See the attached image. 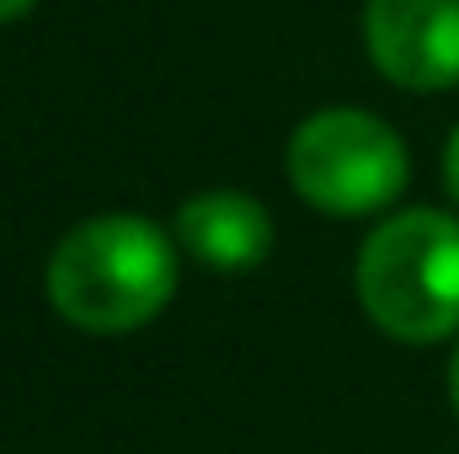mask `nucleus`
<instances>
[{
    "label": "nucleus",
    "mask_w": 459,
    "mask_h": 454,
    "mask_svg": "<svg viewBox=\"0 0 459 454\" xmlns=\"http://www.w3.org/2000/svg\"><path fill=\"white\" fill-rule=\"evenodd\" d=\"M177 251L139 214H102L70 230L48 257V305L81 332H134L166 310Z\"/></svg>",
    "instance_id": "obj_1"
},
{
    "label": "nucleus",
    "mask_w": 459,
    "mask_h": 454,
    "mask_svg": "<svg viewBox=\"0 0 459 454\" xmlns=\"http://www.w3.org/2000/svg\"><path fill=\"white\" fill-rule=\"evenodd\" d=\"M358 300L401 342L459 332V220L438 209L385 220L358 257Z\"/></svg>",
    "instance_id": "obj_2"
},
{
    "label": "nucleus",
    "mask_w": 459,
    "mask_h": 454,
    "mask_svg": "<svg viewBox=\"0 0 459 454\" xmlns=\"http://www.w3.org/2000/svg\"><path fill=\"white\" fill-rule=\"evenodd\" d=\"M289 182L310 209L332 220H358L395 204V193L406 188V144L385 118L358 108H326L294 128Z\"/></svg>",
    "instance_id": "obj_3"
},
{
    "label": "nucleus",
    "mask_w": 459,
    "mask_h": 454,
    "mask_svg": "<svg viewBox=\"0 0 459 454\" xmlns=\"http://www.w3.org/2000/svg\"><path fill=\"white\" fill-rule=\"evenodd\" d=\"M363 38L406 92H444L459 81V0H368Z\"/></svg>",
    "instance_id": "obj_4"
},
{
    "label": "nucleus",
    "mask_w": 459,
    "mask_h": 454,
    "mask_svg": "<svg viewBox=\"0 0 459 454\" xmlns=\"http://www.w3.org/2000/svg\"><path fill=\"white\" fill-rule=\"evenodd\" d=\"M177 235L187 257L214 273H246L273 251V214L251 193H198L177 209Z\"/></svg>",
    "instance_id": "obj_5"
},
{
    "label": "nucleus",
    "mask_w": 459,
    "mask_h": 454,
    "mask_svg": "<svg viewBox=\"0 0 459 454\" xmlns=\"http://www.w3.org/2000/svg\"><path fill=\"white\" fill-rule=\"evenodd\" d=\"M444 188L459 204V128H455V139H449V150H444Z\"/></svg>",
    "instance_id": "obj_6"
},
{
    "label": "nucleus",
    "mask_w": 459,
    "mask_h": 454,
    "mask_svg": "<svg viewBox=\"0 0 459 454\" xmlns=\"http://www.w3.org/2000/svg\"><path fill=\"white\" fill-rule=\"evenodd\" d=\"M38 0H0V22H11V16H22V11H32Z\"/></svg>",
    "instance_id": "obj_7"
},
{
    "label": "nucleus",
    "mask_w": 459,
    "mask_h": 454,
    "mask_svg": "<svg viewBox=\"0 0 459 454\" xmlns=\"http://www.w3.org/2000/svg\"><path fill=\"white\" fill-rule=\"evenodd\" d=\"M449 390H455V406H459V353H455V369H449Z\"/></svg>",
    "instance_id": "obj_8"
}]
</instances>
